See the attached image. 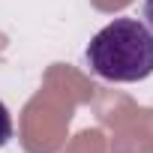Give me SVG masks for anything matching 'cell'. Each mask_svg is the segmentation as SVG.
<instances>
[{
  "label": "cell",
  "instance_id": "obj_3",
  "mask_svg": "<svg viewBox=\"0 0 153 153\" xmlns=\"http://www.w3.org/2000/svg\"><path fill=\"white\" fill-rule=\"evenodd\" d=\"M144 21H147V27L153 30V0H144Z\"/></svg>",
  "mask_w": 153,
  "mask_h": 153
},
{
  "label": "cell",
  "instance_id": "obj_2",
  "mask_svg": "<svg viewBox=\"0 0 153 153\" xmlns=\"http://www.w3.org/2000/svg\"><path fill=\"white\" fill-rule=\"evenodd\" d=\"M12 138V117H9V108L0 102V147H6Z\"/></svg>",
  "mask_w": 153,
  "mask_h": 153
},
{
  "label": "cell",
  "instance_id": "obj_1",
  "mask_svg": "<svg viewBox=\"0 0 153 153\" xmlns=\"http://www.w3.org/2000/svg\"><path fill=\"white\" fill-rule=\"evenodd\" d=\"M93 75L117 84L144 81L153 75V30L138 18H114L87 45Z\"/></svg>",
  "mask_w": 153,
  "mask_h": 153
}]
</instances>
